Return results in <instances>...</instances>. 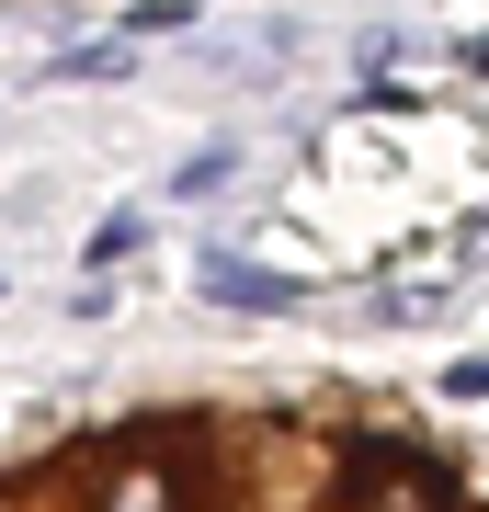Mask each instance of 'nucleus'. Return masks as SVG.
<instances>
[{
    "mask_svg": "<svg viewBox=\"0 0 489 512\" xmlns=\"http://www.w3.org/2000/svg\"><path fill=\"white\" fill-rule=\"evenodd\" d=\"M91 512H182V478L160 467V444L114 433L103 444V478H91Z\"/></svg>",
    "mask_w": 489,
    "mask_h": 512,
    "instance_id": "f257e3e1",
    "label": "nucleus"
},
{
    "mask_svg": "<svg viewBox=\"0 0 489 512\" xmlns=\"http://www.w3.org/2000/svg\"><path fill=\"white\" fill-rule=\"evenodd\" d=\"M444 399H489V353H467V365H444Z\"/></svg>",
    "mask_w": 489,
    "mask_h": 512,
    "instance_id": "39448f33",
    "label": "nucleus"
},
{
    "mask_svg": "<svg viewBox=\"0 0 489 512\" xmlns=\"http://www.w3.org/2000/svg\"><path fill=\"white\" fill-rule=\"evenodd\" d=\"M194 285H205V308H239V319H296V308H308L296 274H262V262H239V251H205Z\"/></svg>",
    "mask_w": 489,
    "mask_h": 512,
    "instance_id": "f03ea898",
    "label": "nucleus"
},
{
    "mask_svg": "<svg viewBox=\"0 0 489 512\" xmlns=\"http://www.w3.org/2000/svg\"><path fill=\"white\" fill-rule=\"evenodd\" d=\"M148 251V205H114L103 228H91V274H114V262H137Z\"/></svg>",
    "mask_w": 489,
    "mask_h": 512,
    "instance_id": "7ed1b4c3",
    "label": "nucleus"
},
{
    "mask_svg": "<svg viewBox=\"0 0 489 512\" xmlns=\"http://www.w3.org/2000/svg\"><path fill=\"white\" fill-rule=\"evenodd\" d=\"M114 69H137V35H114V46H80V57H57V80H114Z\"/></svg>",
    "mask_w": 489,
    "mask_h": 512,
    "instance_id": "20e7f679",
    "label": "nucleus"
}]
</instances>
